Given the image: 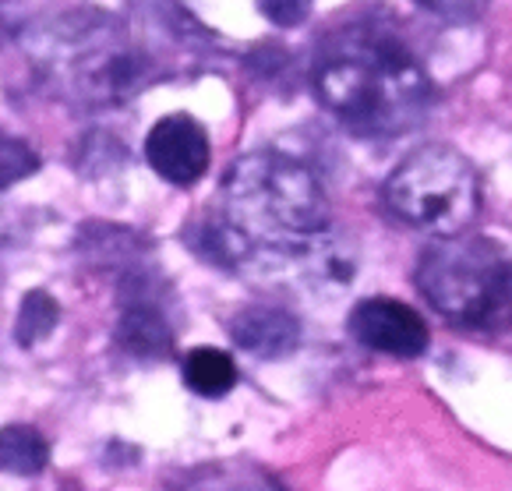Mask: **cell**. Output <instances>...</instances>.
I'll use <instances>...</instances> for the list:
<instances>
[{
	"label": "cell",
	"mask_w": 512,
	"mask_h": 491,
	"mask_svg": "<svg viewBox=\"0 0 512 491\" xmlns=\"http://www.w3.org/2000/svg\"><path fill=\"white\" fill-rule=\"evenodd\" d=\"M318 103L357 138H400L428 117L431 78L400 36L378 25L332 32L315 57Z\"/></svg>",
	"instance_id": "1"
},
{
	"label": "cell",
	"mask_w": 512,
	"mask_h": 491,
	"mask_svg": "<svg viewBox=\"0 0 512 491\" xmlns=\"http://www.w3.org/2000/svg\"><path fill=\"white\" fill-rule=\"evenodd\" d=\"M25 46L46 89L78 110L121 106L156 78L152 61L110 15H64L32 32Z\"/></svg>",
	"instance_id": "2"
},
{
	"label": "cell",
	"mask_w": 512,
	"mask_h": 491,
	"mask_svg": "<svg viewBox=\"0 0 512 491\" xmlns=\"http://www.w3.org/2000/svg\"><path fill=\"white\" fill-rule=\"evenodd\" d=\"M219 216L234 223L258 255L329 230V198L301 159L287 152H248L219 181Z\"/></svg>",
	"instance_id": "3"
},
{
	"label": "cell",
	"mask_w": 512,
	"mask_h": 491,
	"mask_svg": "<svg viewBox=\"0 0 512 491\" xmlns=\"http://www.w3.org/2000/svg\"><path fill=\"white\" fill-rule=\"evenodd\" d=\"M414 280L424 301L456 329H512V251L491 237H438L424 248Z\"/></svg>",
	"instance_id": "4"
},
{
	"label": "cell",
	"mask_w": 512,
	"mask_h": 491,
	"mask_svg": "<svg viewBox=\"0 0 512 491\" xmlns=\"http://www.w3.org/2000/svg\"><path fill=\"white\" fill-rule=\"evenodd\" d=\"M382 202L407 227L456 237L467 234L481 212V181L463 152L449 145H424L389 174Z\"/></svg>",
	"instance_id": "5"
},
{
	"label": "cell",
	"mask_w": 512,
	"mask_h": 491,
	"mask_svg": "<svg viewBox=\"0 0 512 491\" xmlns=\"http://www.w3.org/2000/svg\"><path fill=\"white\" fill-rule=\"evenodd\" d=\"M347 333L361 347L392 357H417L428 350V322L410 304L392 297H368L357 301L347 318Z\"/></svg>",
	"instance_id": "6"
},
{
	"label": "cell",
	"mask_w": 512,
	"mask_h": 491,
	"mask_svg": "<svg viewBox=\"0 0 512 491\" xmlns=\"http://www.w3.org/2000/svg\"><path fill=\"white\" fill-rule=\"evenodd\" d=\"M209 135L205 128L188 114H170L163 121L152 124L149 138H145V159L163 181L177 184V188H191L202 181L209 170Z\"/></svg>",
	"instance_id": "7"
},
{
	"label": "cell",
	"mask_w": 512,
	"mask_h": 491,
	"mask_svg": "<svg viewBox=\"0 0 512 491\" xmlns=\"http://www.w3.org/2000/svg\"><path fill=\"white\" fill-rule=\"evenodd\" d=\"M121 322H117V347L138 361H156L174 350V325L163 304L142 276H128L121 287Z\"/></svg>",
	"instance_id": "8"
},
{
	"label": "cell",
	"mask_w": 512,
	"mask_h": 491,
	"mask_svg": "<svg viewBox=\"0 0 512 491\" xmlns=\"http://www.w3.org/2000/svg\"><path fill=\"white\" fill-rule=\"evenodd\" d=\"M230 336L251 357H287L301 343V322L283 308H244L230 322Z\"/></svg>",
	"instance_id": "9"
},
{
	"label": "cell",
	"mask_w": 512,
	"mask_h": 491,
	"mask_svg": "<svg viewBox=\"0 0 512 491\" xmlns=\"http://www.w3.org/2000/svg\"><path fill=\"white\" fill-rule=\"evenodd\" d=\"M184 386L205 400H219L237 386L234 357L216 347H195L184 357Z\"/></svg>",
	"instance_id": "10"
},
{
	"label": "cell",
	"mask_w": 512,
	"mask_h": 491,
	"mask_svg": "<svg viewBox=\"0 0 512 491\" xmlns=\"http://www.w3.org/2000/svg\"><path fill=\"white\" fill-rule=\"evenodd\" d=\"M177 491H283L265 470L251 463H212L184 477Z\"/></svg>",
	"instance_id": "11"
},
{
	"label": "cell",
	"mask_w": 512,
	"mask_h": 491,
	"mask_svg": "<svg viewBox=\"0 0 512 491\" xmlns=\"http://www.w3.org/2000/svg\"><path fill=\"white\" fill-rule=\"evenodd\" d=\"M0 460H4V470L18 477H32L46 467L50 460V446L29 424H8L4 435H0Z\"/></svg>",
	"instance_id": "12"
},
{
	"label": "cell",
	"mask_w": 512,
	"mask_h": 491,
	"mask_svg": "<svg viewBox=\"0 0 512 491\" xmlns=\"http://www.w3.org/2000/svg\"><path fill=\"white\" fill-rule=\"evenodd\" d=\"M61 322V304L53 301L46 290H29L18 308V322H15V340L18 347H36L46 336L57 329Z\"/></svg>",
	"instance_id": "13"
},
{
	"label": "cell",
	"mask_w": 512,
	"mask_h": 491,
	"mask_svg": "<svg viewBox=\"0 0 512 491\" xmlns=\"http://www.w3.org/2000/svg\"><path fill=\"white\" fill-rule=\"evenodd\" d=\"M39 167V156L32 152L29 142L22 138H4V188H11L15 181L29 177Z\"/></svg>",
	"instance_id": "14"
},
{
	"label": "cell",
	"mask_w": 512,
	"mask_h": 491,
	"mask_svg": "<svg viewBox=\"0 0 512 491\" xmlns=\"http://www.w3.org/2000/svg\"><path fill=\"white\" fill-rule=\"evenodd\" d=\"M417 4L445 22H474L488 8V0H417Z\"/></svg>",
	"instance_id": "15"
},
{
	"label": "cell",
	"mask_w": 512,
	"mask_h": 491,
	"mask_svg": "<svg viewBox=\"0 0 512 491\" xmlns=\"http://www.w3.org/2000/svg\"><path fill=\"white\" fill-rule=\"evenodd\" d=\"M262 11L279 25H294L308 15V0H262Z\"/></svg>",
	"instance_id": "16"
}]
</instances>
